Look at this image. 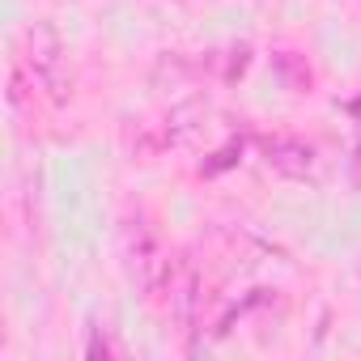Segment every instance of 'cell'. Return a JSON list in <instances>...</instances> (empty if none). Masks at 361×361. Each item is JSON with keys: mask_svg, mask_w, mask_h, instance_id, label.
<instances>
[{"mask_svg": "<svg viewBox=\"0 0 361 361\" xmlns=\"http://www.w3.org/2000/svg\"><path fill=\"white\" fill-rule=\"evenodd\" d=\"M259 145V161L281 174V178H293V183H314L323 174V157L310 140L302 136H289V132H259L255 136Z\"/></svg>", "mask_w": 361, "mask_h": 361, "instance_id": "3", "label": "cell"}, {"mask_svg": "<svg viewBox=\"0 0 361 361\" xmlns=\"http://www.w3.org/2000/svg\"><path fill=\"white\" fill-rule=\"evenodd\" d=\"M353 183H361V132H357V140H353Z\"/></svg>", "mask_w": 361, "mask_h": 361, "instance_id": "4", "label": "cell"}, {"mask_svg": "<svg viewBox=\"0 0 361 361\" xmlns=\"http://www.w3.org/2000/svg\"><path fill=\"white\" fill-rule=\"evenodd\" d=\"M35 98L64 106L73 98V64L60 35L47 22H35L18 35L9 56V106L35 111Z\"/></svg>", "mask_w": 361, "mask_h": 361, "instance_id": "1", "label": "cell"}, {"mask_svg": "<svg viewBox=\"0 0 361 361\" xmlns=\"http://www.w3.org/2000/svg\"><path fill=\"white\" fill-rule=\"evenodd\" d=\"M119 255H123V272H128V281H132V289L149 302V306H157V298H161V289H166V281H170V268H174V255L166 251V243L145 226V221H123V230H119Z\"/></svg>", "mask_w": 361, "mask_h": 361, "instance_id": "2", "label": "cell"}]
</instances>
